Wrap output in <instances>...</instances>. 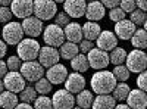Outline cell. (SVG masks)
<instances>
[{
	"label": "cell",
	"instance_id": "cell-1",
	"mask_svg": "<svg viewBox=\"0 0 147 109\" xmlns=\"http://www.w3.org/2000/svg\"><path fill=\"white\" fill-rule=\"evenodd\" d=\"M91 90L97 94H110L116 86V78L110 71L100 69L91 77Z\"/></svg>",
	"mask_w": 147,
	"mask_h": 109
},
{
	"label": "cell",
	"instance_id": "cell-2",
	"mask_svg": "<svg viewBox=\"0 0 147 109\" xmlns=\"http://www.w3.org/2000/svg\"><path fill=\"white\" fill-rule=\"evenodd\" d=\"M38 52H40V44L37 40L34 39H22L19 43H18V47H16V53H18V58L24 62L27 60H35V58L38 56Z\"/></svg>",
	"mask_w": 147,
	"mask_h": 109
},
{
	"label": "cell",
	"instance_id": "cell-3",
	"mask_svg": "<svg viewBox=\"0 0 147 109\" xmlns=\"http://www.w3.org/2000/svg\"><path fill=\"white\" fill-rule=\"evenodd\" d=\"M127 68L129 72H136V74H140V72L146 71L147 68V55L144 50L140 49H134L132 52L127 53Z\"/></svg>",
	"mask_w": 147,
	"mask_h": 109
},
{
	"label": "cell",
	"instance_id": "cell-4",
	"mask_svg": "<svg viewBox=\"0 0 147 109\" xmlns=\"http://www.w3.org/2000/svg\"><path fill=\"white\" fill-rule=\"evenodd\" d=\"M34 16H37L41 21L53 19L57 14V7L53 0H34V9H32Z\"/></svg>",
	"mask_w": 147,
	"mask_h": 109
},
{
	"label": "cell",
	"instance_id": "cell-5",
	"mask_svg": "<svg viewBox=\"0 0 147 109\" xmlns=\"http://www.w3.org/2000/svg\"><path fill=\"white\" fill-rule=\"evenodd\" d=\"M19 71H21V75L24 77V80L30 81V83L38 81L44 75V68L37 60H27V62L21 64Z\"/></svg>",
	"mask_w": 147,
	"mask_h": 109
},
{
	"label": "cell",
	"instance_id": "cell-6",
	"mask_svg": "<svg viewBox=\"0 0 147 109\" xmlns=\"http://www.w3.org/2000/svg\"><path fill=\"white\" fill-rule=\"evenodd\" d=\"M43 39H44V43L46 46H50V47H60L63 43H65V35H63V28L57 27L56 24H50L44 28V32H43Z\"/></svg>",
	"mask_w": 147,
	"mask_h": 109
},
{
	"label": "cell",
	"instance_id": "cell-7",
	"mask_svg": "<svg viewBox=\"0 0 147 109\" xmlns=\"http://www.w3.org/2000/svg\"><path fill=\"white\" fill-rule=\"evenodd\" d=\"M2 35H3V41L6 44H18L22 37H24V30H22V25L19 22H15V21H10L7 24H5V27L2 30Z\"/></svg>",
	"mask_w": 147,
	"mask_h": 109
},
{
	"label": "cell",
	"instance_id": "cell-8",
	"mask_svg": "<svg viewBox=\"0 0 147 109\" xmlns=\"http://www.w3.org/2000/svg\"><path fill=\"white\" fill-rule=\"evenodd\" d=\"M87 60H88V66H91L93 69H106V66L109 65V53L100 49H93L87 53Z\"/></svg>",
	"mask_w": 147,
	"mask_h": 109
},
{
	"label": "cell",
	"instance_id": "cell-9",
	"mask_svg": "<svg viewBox=\"0 0 147 109\" xmlns=\"http://www.w3.org/2000/svg\"><path fill=\"white\" fill-rule=\"evenodd\" d=\"M2 81L5 89L12 93H21V90L25 87V80H24L19 71H9Z\"/></svg>",
	"mask_w": 147,
	"mask_h": 109
},
{
	"label": "cell",
	"instance_id": "cell-10",
	"mask_svg": "<svg viewBox=\"0 0 147 109\" xmlns=\"http://www.w3.org/2000/svg\"><path fill=\"white\" fill-rule=\"evenodd\" d=\"M75 105V97L68 90H56L52 97L53 109H72Z\"/></svg>",
	"mask_w": 147,
	"mask_h": 109
},
{
	"label": "cell",
	"instance_id": "cell-11",
	"mask_svg": "<svg viewBox=\"0 0 147 109\" xmlns=\"http://www.w3.org/2000/svg\"><path fill=\"white\" fill-rule=\"evenodd\" d=\"M37 58H38V62L41 64L43 68H50V66L59 64L60 55H59V50L55 49V47L44 46V47H40V52H38Z\"/></svg>",
	"mask_w": 147,
	"mask_h": 109
},
{
	"label": "cell",
	"instance_id": "cell-12",
	"mask_svg": "<svg viewBox=\"0 0 147 109\" xmlns=\"http://www.w3.org/2000/svg\"><path fill=\"white\" fill-rule=\"evenodd\" d=\"M32 9H34V0H12L10 3L12 14L19 19L31 16Z\"/></svg>",
	"mask_w": 147,
	"mask_h": 109
},
{
	"label": "cell",
	"instance_id": "cell-13",
	"mask_svg": "<svg viewBox=\"0 0 147 109\" xmlns=\"http://www.w3.org/2000/svg\"><path fill=\"white\" fill-rule=\"evenodd\" d=\"M21 25H22L24 34H27L30 39L38 37L43 31V21L38 19L37 16H34V15H31L28 18H24Z\"/></svg>",
	"mask_w": 147,
	"mask_h": 109
},
{
	"label": "cell",
	"instance_id": "cell-14",
	"mask_svg": "<svg viewBox=\"0 0 147 109\" xmlns=\"http://www.w3.org/2000/svg\"><path fill=\"white\" fill-rule=\"evenodd\" d=\"M96 44H97V49L110 52L118 46V37L113 31H102L99 37L96 39Z\"/></svg>",
	"mask_w": 147,
	"mask_h": 109
},
{
	"label": "cell",
	"instance_id": "cell-15",
	"mask_svg": "<svg viewBox=\"0 0 147 109\" xmlns=\"http://www.w3.org/2000/svg\"><path fill=\"white\" fill-rule=\"evenodd\" d=\"M85 0H65L63 2V12L69 18H81L85 14Z\"/></svg>",
	"mask_w": 147,
	"mask_h": 109
},
{
	"label": "cell",
	"instance_id": "cell-16",
	"mask_svg": "<svg viewBox=\"0 0 147 109\" xmlns=\"http://www.w3.org/2000/svg\"><path fill=\"white\" fill-rule=\"evenodd\" d=\"M125 100H127V105L131 109H146V106H147L146 91H143L140 89H136V90L131 89Z\"/></svg>",
	"mask_w": 147,
	"mask_h": 109
},
{
	"label": "cell",
	"instance_id": "cell-17",
	"mask_svg": "<svg viewBox=\"0 0 147 109\" xmlns=\"http://www.w3.org/2000/svg\"><path fill=\"white\" fill-rule=\"evenodd\" d=\"M66 77H68V69L62 64H56L50 66L46 72V78L50 81V84H62L65 83Z\"/></svg>",
	"mask_w": 147,
	"mask_h": 109
},
{
	"label": "cell",
	"instance_id": "cell-18",
	"mask_svg": "<svg viewBox=\"0 0 147 109\" xmlns=\"http://www.w3.org/2000/svg\"><path fill=\"white\" fill-rule=\"evenodd\" d=\"M85 87V78L80 74V72H72L68 74L65 80V90H68L72 94H77Z\"/></svg>",
	"mask_w": 147,
	"mask_h": 109
},
{
	"label": "cell",
	"instance_id": "cell-19",
	"mask_svg": "<svg viewBox=\"0 0 147 109\" xmlns=\"http://www.w3.org/2000/svg\"><path fill=\"white\" fill-rule=\"evenodd\" d=\"M105 14H106V7L99 2V0H96V2H88V5L85 6V18L91 22H97L105 18Z\"/></svg>",
	"mask_w": 147,
	"mask_h": 109
},
{
	"label": "cell",
	"instance_id": "cell-20",
	"mask_svg": "<svg viewBox=\"0 0 147 109\" xmlns=\"http://www.w3.org/2000/svg\"><path fill=\"white\" fill-rule=\"evenodd\" d=\"M136 30H137V27L129 19H122L115 24V35L121 40H129Z\"/></svg>",
	"mask_w": 147,
	"mask_h": 109
},
{
	"label": "cell",
	"instance_id": "cell-21",
	"mask_svg": "<svg viewBox=\"0 0 147 109\" xmlns=\"http://www.w3.org/2000/svg\"><path fill=\"white\" fill-rule=\"evenodd\" d=\"M63 35L71 43H80L82 40V30L78 22H69L63 27Z\"/></svg>",
	"mask_w": 147,
	"mask_h": 109
},
{
	"label": "cell",
	"instance_id": "cell-22",
	"mask_svg": "<svg viewBox=\"0 0 147 109\" xmlns=\"http://www.w3.org/2000/svg\"><path fill=\"white\" fill-rule=\"evenodd\" d=\"M116 106V100L110 94H97L94 97L91 108L93 109H113Z\"/></svg>",
	"mask_w": 147,
	"mask_h": 109
},
{
	"label": "cell",
	"instance_id": "cell-23",
	"mask_svg": "<svg viewBox=\"0 0 147 109\" xmlns=\"http://www.w3.org/2000/svg\"><path fill=\"white\" fill-rule=\"evenodd\" d=\"M82 30V37L85 40H90V41H94L97 37H99V34L102 32V28L97 22H91V21H87L81 27Z\"/></svg>",
	"mask_w": 147,
	"mask_h": 109
},
{
	"label": "cell",
	"instance_id": "cell-24",
	"mask_svg": "<svg viewBox=\"0 0 147 109\" xmlns=\"http://www.w3.org/2000/svg\"><path fill=\"white\" fill-rule=\"evenodd\" d=\"M18 103H19V99L16 93H12L9 90L0 93V108L2 109H15Z\"/></svg>",
	"mask_w": 147,
	"mask_h": 109
},
{
	"label": "cell",
	"instance_id": "cell-25",
	"mask_svg": "<svg viewBox=\"0 0 147 109\" xmlns=\"http://www.w3.org/2000/svg\"><path fill=\"white\" fill-rule=\"evenodd\" d=\"M129 40H131V44L134 46V49L144 50L146 47H147V34H146V30L144 28L136 30Z\"/></svg>",
	"mask_w": 147,
	"mask_h": 109
},
{
	"label": "cell",
	"instance_id": "cell-26",
	"mask_svg": "<svg viewBox=\"0 0 147 109\" xmlns=\"http://www.w3.org/2000/svg\"><path fill=\"white\" fill-rule=\"evenodd\" d=\"M71 68L75 71V72H80V74H82V72H85L90 66H88V60H87V56H85L84 53H78L77 56H74L71 59Z\"/></svg>",
	"mask_w": 147,
	"mask_h": 109
},
{
	"label": "cell",
	"instance_id": "cell-27",
	"mask_svg": "<svg viewBox=\"0 0 147 109\" xmlns=\"http://www.w3.org/2000/svg\"><path fill=\"white\" fill-rule=\"evenodd\" d=\"M80 53L78 50V44L77 43H71V41H66L60 46V50H59V55L62 59H66V60H71L74 56H77Z\"/></svg>",
	"mask_w": 147,
	"mask_h": 109
},
{
	"label": "cell",
	"instance_id": "cell-28",
	"mask_svg": "<svg viewBox=\"0 0 147 109\" xmlns=\"http://www.w3.org/2000/svg\"><path fill=\"white\" fill-rule=\"evenodd\" d=\"M94 100V96L90 90H81L80 93H77V97H75V103L77 106L82 108V109H88L91 108V103Z\"/></svg>",
	"mask_w": 147,
	"mask_h": 109
},
{
	"label": "cell",
	"instance_id": "cell-29",
	"mask_svg": "<svg viewBox=\"0 0 147 109\" xmlns=\"http://www.w3.org/2000/svg\"><path fill=\"white\" fill-rule=\"evenodd\" d=\"M131 87L128 86V83H119L115 86V89L112 90V97L118 102H124L127 99V96L129 93Z\"/></svg>",
	"mask_w": 147,
	"mask_h": 109
},
{
	"label": "cell",
	"instance_id": "cell-30",
	"mask_svg": "<svg viewBox=\"0 0 147 109\" xmlns=\"http://www.w3.org/2000/svg\"><path fill=\"white\" fill-rule=\"evenodd\" d=\"M127 59V52L125 49L122 47H115L113 50H110L109 53V64H113V65H121L124 64Z\"/></svg>",
	"mask_w": 147,
	"mask_h": 109
},
{
	"label": "cell",
	"instance_id": "cell-31",
	"mask_svg": "<svg viewBox=\"0 0 147 109\" xmlns=\"http://www.w3.org/2000/svg\"><path fill=\"white\" fill-rule=\"evenodd\" d=\"M113 77L116 78V81H121V83H125V81H128V78H129V74L131 72L128 71V68L124 65V64H121V65H115V68H113Z\"/></svg>",
	"mask_w": 147,
	"mask_h": 109
},
{
	"label": "cell",
	"instance_id": "cell-32",
	"mask_svg": "<svg viewBox=\"0 0 147 109\" xmlns=\"http://www.w3.org/2000/svg\"><path fill=\"white\" fill-rule=\"evenodd\" d=\"M35 99H37V91L32 86H25L21 90V102L31 105Z\"/></svg>",
	"mask_w": 147,
	"mask_h": 109
},
{
	"label": "cell",
	"instance_id": "cell-33",
	"mask_svg": "<svg viewBox=\"0 0 147 109\" xmlns=\"http://www.w3.org/2000/svg\"><path fill=\"white\" fill-rule=\"evenodd\" d=\"M37 94H43V96H47L49 93L52 91V84L47 78H40L38 81H35V86H34Z\"/></svg>",
	"mask_w": 147,
	"mask_h": 109
},
{
	"label": "cell",
	"instance_id": "cell-34",
	"mask_svg": "<svg viewBox=\"0 0 147 109\" xmlns=\"http://www.w3.org/2000/svg\"><path fill=\"white\" fill-rule=\"evenodd\" d=\"M32 103H34V106H32L34 109H53L52 99L47 97V96H43V94L37 96V99Z\"/></svg>",
	"mask_w": 147,
	"mask_h": 109
},
{
	"label": "cell",
	"instance_id": "cell-35",
	"mask_svg": "<svg viewBox=\"0 0 147 109\" xmlns=\"http://www.w3.org/2000/svg\"><path fill=\"white\" fill-rule=\"evenodd\" d=\"M129 21L134 24V25H143L146 22V12L140 10V9H134L131 12V16H129Z\"/></svg>",
	"mask_w": 147,
	"mask_h": 109
},
{
	"label": "cell",
	"instance_id": "cell-36",
	"mask_svg": "<svg viewBox=\"0 0 147 109\" xmlns=\"http://www.w3.org/2000/svg\"><path fill=\"white\" fill-rule=\"evenodd\" d=\"M109 18H110V21H113L116 24V22H119L122 19H125V12L122 10L121 7H113V9H110V12H109Z\"/></svg>",
	"mask_w": 147,
	"mask_h": 109
},
{
	"label": "cell",
	"instance_id": "cell-37",
	"mask_svg": "<svg viewBox=\"0 0 147 109\" xmlns=\"http://www.w3.org/2000/svg\"><path fill=\"white\" fill-rule=\"evenodd\" d=\"M12 18H13V14H12L10 7H7V6L0 7V24H7V22H10Z\"/></svg>",
	"mask_w": 147,
	"mask_h": 109
},
{
	"label": "cell",
	"instance_id": "cell-38",
	"mask_svg": "<svg viewBox=\"0 0 147 109\" xmlns=\"http://www.w3.org/2000/svg\"><path fill=\"white\" fill-rule=\"evenodd\" d=\"M69 22H71V19H69V16L65 14V12H59V14L55 15V24L57 27H60V28H63L65 25H68Z\"/></svg>",
	"mask_w": 147,
	"mask_h": 109
},
{
	"label": "cell",
	"instance_id": "cell-39",
	"mask_svg": "<svg viewBox=\"0 0 147 109\" xmlns=\"http://www.w3.org/2000/svg\"><path fill=\"white\" fill-rule=\"evenodd\" d=\"M6 66H7V71H19L21 59L18 56H9V59L6 60Z\"/></svg>",
	"mask_w": 147,
	"mask_h": 109
},
{
	"label": "cell",
	"instance_id": "cell-40",
	"mask_svg": "<svg viewBox=\"0 0 147 109\" xmlns=\"http://www.w3.org/2000/svg\"><path fill=\"white\" fill-rule=\"evenodd\" d=\"M118 7H121L125 14H131V12L137 7L136 6V0H121Z\"/></svg>",
	"mask_w": 147,
	"mask_h": 109
},
{
	"label": "cell",
	"instance_id": "cell-41",
	"mask_svg": "<svg viewBox=\"0 0 147 109\" xmlns=\"http://www.w3.org/2000/svg\"><path fill=\"white\" fill-rule=\"evenodd\" d=\"M94 47V43L93 41H90V40H81L80 41V46H78V50L81 52V53H84V55H87L91 49Z\"/></svg>",
	"mask_w": 147,
	"mask_h": 109
},
{
	"label": "cell",
	"instance_id": "cell-42",
	"mask_svg": "<svg viewBox=\"0 0 147 109\" xmlns=\"http://www.w3.org/2000/svg\"><path fill=\"white\" fill-rule=\"evenodd\" d=\"M137 89L146 91L147 90V74H146V71L140 72L138 74V78H137Z\"/></svg>",
	"mask_w": 147,
	"mask_h": 109
},
{
	"label": "cell",
	"instance_id": "cell-43",
	"mask_svg": "<svg viewBox=\"0 0 147 109\" xmlns=\"http://www.w3.org/2000/svg\"><path fill=\"white\" fill-rule=\"evenodd\" d=\"M119 2L121 0H102V5L105 7H109V9H113V7H118L119 6Z\"/></svg>",
	"mask_w": 147,
	"mask_h": 109
},
{
	"label": "cell",
	"instance_id": "cell-44",
	"mask_svg": "<svg viewBox=\"0 0 147 109\" xmlns=\"http://www.w3.org/2000/svg\"><path fill=\"white\" fill-rule=\"evenodd\" d=\"M136 6H137L140 10L146 12V10H147V0H136Z\"/></svg>",
	"mask_w": 147,
	"mask_h": 109
},
{
	"label": "cell",
	"instance_id": "cell-45",
	"mask_svg": "<svg viewBox=\"0 0 147 109\" xmlns=\"http://www.w3.org/2000/svg\"><path fill=\"white\" fill-rule=\"evenodd\" d=\"M6 74H7V66H6V62H3V60L0 59V78H3Z\"/></svg>",
	"mask_w": 147,
	"mask_h": 109
},
{
	"label": "cell",
	"instance_id": "cell-46",
	"mask_svg": "<svg viewBox=\"0 0 147 109\" xmlns=\"http://www.w3.org/2000/svg\"><path fill=\"white\" fill-rule=\"evenodd\" d=\"M7 52V44L3 41V40H0V59H2Z\"/></svg>",
	"mask_w": 147,
	"mask_h": 109
},
{
	"label": "cell",
	"instance_id": "cell-47",
	"mask_svg": "<svg viewBox=\"0 0 147 109\" xmlns=\"http://www.w3.org/2000/svg\"><path fill=\"white\" fill-rule=\"evenodd\" d=\"M15 109H34L30 103H24V102H21V103H18L16 106H15Z\"/></svg>",
	"mask_w": 147,
	"mask_h": 109
},
{
	"label": "cell",
	"instance_id": "cell-48",
	"mask_svg": "<svg viewBox=\"0 0 147 109\" xmlns=\"http://www.w3.org/2000/svg\"><path fill=\"white\" fill-rule=\"evenodd\" d=\"M113 109H131V108H129L128 105H116Z\"/></svg>",
	"mask_w": 147,
	"mask_h": 109
},
{
	"label": "cell",
	"instance_id": "cell-49",
	"mask_svg": "<svg viewBox=\"0 0 147 109\" xmlns=\"http://www.w3.org/2000/svg\"><path fill=\"white\" fill-rule=\"evenodd\" d=\"M12 3V0H0V5L2 6H9Z\"/></svg>",
	"mask_w": 147,
	"mask_h": 109
},
{
	"label": "cell",
	"instance_id": "cell-50",
	"mask_svg": "<svg viewBox=\"0 0 147 109\" xmlns=\"http://www.w3.org/2000/svg\"><path fill=\"white\" fill-rule=\"evenodd\" d=\"M2 91H5V86H3V81H2V78H0V93Z\"/></svg>",
	"mask_w": 147,
	"mask_h": 109
},
{
	"label": "cell",
	"instance_id": "cell-51",
	"mask_svg": "<svg viewBox=\"0 0 147 109\" xmlns=\"http://www.w3.org/2000/svg\"><path fill=\"white\" fill-rule=\"evenodd\" d=\"M53 2H55V3H63L65 0H53Z\"/></svg>",
	"mask_w": 147,
	"mask_h": 109
},
{
	"label": "cell",
	"instance_id": "cell-52",
	"mask_svg": "<svg viewBox=\"0 0 147 109\" xmlns=\"http://www.w3.org/2000/svg\"><path fill=\"white\" fill-rule=\"evenodd\" d=\"M72 109H82V108H80V106H74Z\"/></svg>",
	"mask_w": 147,
	"mask_h": 109
},
{
	"label": "cell",
	"instance_id": "cell-53",
	"mask_svg": "<svg viewBox=\"0 0 147 109\" xmlns=\"http://www.w3.org/2000/svg\"><path fill=\"white\" fill-rule=\"evenodd\" d=\"M85 2H96V0H85Z\"/></svg>",
	"mask_w": 147,
	"mask_h": 109
},
{
	"label": "cell",
	"instance_id": "cell-54",
	"mask_svg": "<svg viewBox=\"0 0 147 109\" xmlns=\"http://www.w3.org/2000/svg\"><path fill=\"white\" fill-rule=\"evenodd\" d=\"M0 32H2V28H0Z\"/></svg>",
	"mask_w": 147,
	"mask_h": 109
},
{
	"label": "cell",
	"instance_id": "cell-55",
	"mask_svg": "<svg viewBox=\"0 0 147 109\" xmlns=\"http://www.w3.org/2000/svg\"><path fill=\"white\" fill-rule=\"evenodd\" d=\"M0 109H2V108H0Z\"/></svg>",
	"mask_w": 147,
	"mask_h": 109
}]
</instances>
